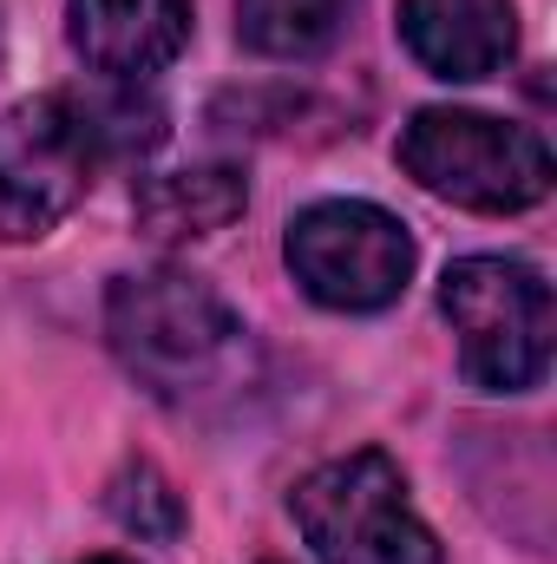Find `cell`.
Instances as JSON below:
<instances>
[{
    "label": "cell",
    "instance_id": "cell-1",
    "mask_svg": "<svg viewBox=\"0 0 557 564\" xmlns=\"http://www.w3.org/2000/svg\"><path fill=\"white\" fill-rule=\"evenodd\" d=\"M106 341H112V361L144 394L177 414L230 401L256 368V341L243 315L204 276L171 263L119 276L106 289Z\"/></svg>",
    "mask_w": 557,
    "mask_h": 564
},
{
    "label": "cell",
    "instance_id": "cell-2",
    "mask_svg": "<svg viewBox=\"0 0 557 564\" xmlns=\"http://www.w3.org/2000/svg\"><path fill=\"white\" fill-rule=\"evenodd\" d=\"M394 158L419 191L479 217H518L545 204L557 177L545 132L499 112H472V106H419L401 126Z\"/></svg>",
    "mask_w": 557,
    "mask_h": 564
},
{
    "label": "cell",
    "instance_id": "cell-3",
    "mask_svg": "<svg viewBox=\"0 0 557 564\" xmlns=\"http://www.w3.org/2000/svg\"><path fill=\"white\" fill-rule=\"evenodd\" d=\"M439 315L459 341V375L479 394H532L551 375V282L525 257H459L439 276Z\"/></svg>",
    "mask_w": 557,
    "mask_h": 564
},
{
    "label": "cell",
    "instance_id": "cell-4",
    "mask_svg": "<svg viewBox=\"0 0 557 564\" xmlns=\"http://www.w3.org/2000/svg\"><path fill=\"white\" fill-rule=\"evenodd\" d=\"M288 519L315 564H439V539L419 519L414 486L394 453L354 446L295 479Z\"/></svg>",
    "mask_w": 557,
    "mask_h": 564
},
{
    "label": "cell",
    "instance_id": "cell-5",
    "mask_svg": "<svg viewBox=\"0 0 557 564\" xmlns=\"http://www.w3.org/2000/svg\"><path fill=\"white\" fill-rule=\"evenodd\" d=\"M282 263L295 289L315 302V308H335V315H381L407 295L414 282V230L368 204V197H321L308 210L288 217L282 230Z\"/></svg>",
    "mask_w": 557,
    "mask_h": 564
},
{
    "label": "cell",
    "instance_id": "cell-6",
    "mask_svg": "<svg viewBox=\"0 0 557 564\" xmlns=\"http://www.w3.org/2000/svg\"><path fill=\"white\" fill-rule=\"evenodd\" d=\"M99 151L66 93L0 106V243H40L92 191Z\"/></svg>",
    "mask_w": 557,
    "mask_h": 564
},
{
    "label": "cell",
    "instance_id": "cell-7",
    "mask_svg": "<svg viewBox=\"0 0 557 564\" xmlns=\"http://www.w3.org/2000/svg\"><path fill=\"white\" fill-rule=\"evenodd\" d=\"M66 40L92 79L151 86L190 46V0H66Z\"/></svg>",
    "mask_w": 557,
    "mask_h": 564
},
{
    "label": "cell",
    "instance_id": "cell-8",
    "mask_svg": "<svg viewBox=\"0 0 557 564\" xmlns=\"http://www.w3.org/2000/svg\"><path fill=\"white\" fill-rule=\"evenodd\" d=\"M401 46L446 86L499 79L518 59V0H401Z\"/></svg>",
    "mask_w": 557,
    "mask_h": 564
},
{
    "label": "cell",
    "instance_id": "cell-9",
    "mask_svg": "<svg viewBox=\"0 0 557 564\" xmlns=\"http://www.w3.org/2000/svg\"><path fill=\"white\" fill-rule=\"evenodd\" d=\"M250 210V177L243 164H184V171H144L132 184V217L151 243H197L230 230Z\"/></svg>",
    "mask_w": 557,
    "mask_h": 564
},
{
    "label": "cell",
    "instance_id": "cell-10",
    "mask_svg": "<svg viewBox=\"0 0 557 564\" xmlns=\"http://www.w3.org/2000/svg\"><path fill=\"white\" fill-rule=\"evenodd\" d=\"M361 0H237V40L256 59H321L341 46Z\"/></svg>",
    "mask_w": 557,
    "mask_h": 564
},
{
    "label": "cell",
    "instance_id": "cell-11",
    "mask_svg": "<svg viewBox=\"0 0 557 564\" xmlns=\"http://www.w3.org/2000/svg\"><path fill=\"white\" fill-rule=\"evenodd\" d=\"M66 99H73L86 139L99 151V164H112V158H144V151L164 144V106H157L144 86H132V79H99V86H86V93H66Z\"/></svg>",
    "mask_w": 557,
    "mask_h": 564
},
{
    "label": "cell",
    "instance_id": "cell-12",
    "mask_svg": "<svg viewBox=\"0 0 557 564\" xmlns=\"http://www.w3.org/2000/svg\"><path fill=\"white\" fill-rule=\"evenodd\" d=\"M106 512L119 532H132L139 545H177L190 512H184V492L151 466V459H125L112 479H106Z\"/></svg>",
    "mask_w": 557,
    "mask_h": 564
},
{
    "label": "cell",
    "instance_id": "cell-13",
    "mask_svg": "<svg viewBox=\"0 0 557 564\" xmlns=\"http://www.w3.org/2000/svg\"><path fill=\"white\" fill-rule=\"evenodd\" d=\"M79 564H139V558H119V552H99V558H79Z\"/></svg>",
    "mask_w": 557,
    "mask_h": 564
},
{
    "label": "cell",
    "instance_id": "cell-14",
    "mask_svg": "<svg viewBox=\"0 0 557 564\" xmlns=\"http://www.w3.org/2000/svg\"><path fill=\"white\" fill-rule=\"evenodd\" d=\"M270 564H276V558H270Z\"/></svg>",
    "mask_w": 557,
    "mask_h": 564
}]
</instances>
